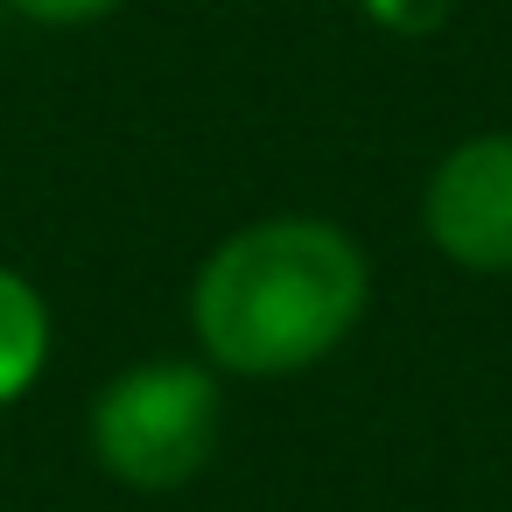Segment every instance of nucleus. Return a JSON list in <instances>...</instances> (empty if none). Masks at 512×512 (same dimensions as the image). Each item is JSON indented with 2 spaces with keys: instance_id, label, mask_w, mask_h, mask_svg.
Returning <instances> with one entry per match:
<instances>
[{
  "instance_id": "1",
  "label": "nucleus",
  "mask_w": 512,
  "mask_h": 512,
  "mask_svg": "<svg viewBox=\"0 0 512 512\" xmlns=\"http://www.w3.org/2000/svg\"><path fill=\"white\" fill-rule=\"evenodd\" d=\"M365 309L372 260L323 211L246 218L190 274V337L218 379H295L344 351Z\"/></svg>"
},
{
  "instance_id": "2",
  "label": "nucleus",
  "mask_w": 512,
  "mask_h": 512,
  "mask_svg": "<svg viewBox=\"0 0 512 512\" xmlns=\"http://www.w3.org/2000/svg\"><path fill=\"white\" fill-rule=\"evenodd\" d=\"M92 456L127 491H183L225 435V386L204 358H141L113 372L85 414Z\"/></svg>"
},
{
  "instance_id": "3",
  "label": "nucleus",
  "mask_w": 512,
  "mask_h": 512,
  "mask_svg": "<svg viewBox=\"0 0 512 512\" xmlns=\"http://www.w3.org/2000/svg\"><path fill=\"white\" fill-rule=\"evenodd\" d=\"M421 239L456 274H512V127L463 134L421 183Z\"/></svg>"
},
{
  "instance_id": "4",
  "label": "nucleus",
  "mask_w": 512,
  "mask_h": 512,
  "mask_svg": "<svg viewBox=\"0 0 512 512\" xmlns=\"http://www.w3.org/2000/svg\"><path fill=\"white\" fill-rule=\"evenodd\" d=\"M50 351H57V316H50V295L0 260V407H15L36 393V379L50 372Z\"/></svg>"
},
{
  "instance_id": "5",
  "label": "nucleus",
  "mask_w": 512,
  "mask_h": 512,
  "mask_svg": "<svg viewBox=\"0 0 512 512\" xmlns=\"http://www.w3.org/2000/svg\"><path fill=\"white\" fill-rule=\"evenodd\" d=\"M449 8L456 0H358V15L379 29V36H435L442 22H449Z\"/></svg>"
},
{
  "instance_id": "6",
  "label": "nucleus",
  "mask_w": 512,
  "mask_h": 512,
  "mask_svg": "<svg viewBox=\"0 0 512 512\" xmlns=\"http://www.w3.org/2000/svg\"><path fill=\"white\" fill-rule=\"evenodd\" d=\"M127 0H8V15L36 22V29H92L106 15H120Z\"/></svg>"
}]
</instances>
